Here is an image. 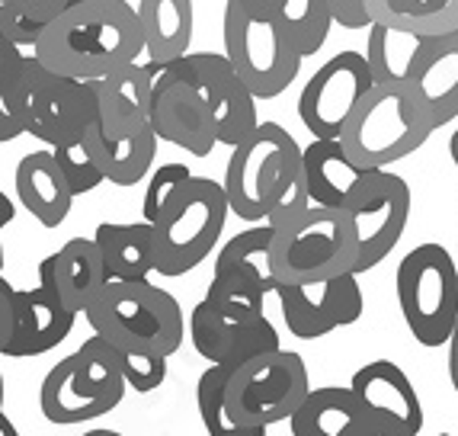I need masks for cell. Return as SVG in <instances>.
Here are the masks:
<instances>
[{
  "mask_svg": "<svg viewBox=\"0 0 458 436\" xmlns=\"http://www.w3.org/2000/svg\"><path fill=\"white\" fill-rule=\"evenodd\" d=\"M16 218V206H13V200H10L7 192L0 190V231L7 228L10 222Z\"/></svg>",
  "mask_w": 458,
  "mask_h": 436,
  "instance_id": "bcb514c9",
  "label": "cell"
},
{
  "mask_svg": "<svg viewBox=\"0 0 458 436\" xmlns=\"http://www.w3.org/2000/svg\"><path fill=\"white\" fill-rule=\"evenodd\" d=\"M311 389L305 360L295 350L273 346L253 353L225 382V411L241 436H267L273 423L289 421Z\"/></svg>",
  "mask_w": 458,
  "mask_h": 436,
  "instance_id": "8992f818",
  "label": "cell"
},
{
  "mask_svg": "<svg viewBox=\"0 0 458 436\" xmlns=\"http://www.w3.org/2000/svg\"><path fill=\"white\" fill-rule=\"evenodd\" d=\"M97 90V125L103 132H125L148 125L151 107V74L145 64L129 62L93 81Z\"/></svg>",
  "mask_w": 458,
  "mask_h": 436,
  "instance_id": "cb8c5ba5",
  "label": "cell"
},
{
  "mask_svg": "<svg viewBox=\"0 0 458 436\" xmlns=\"http://www.w3.org/2000/svg\"><path fill=\"white\" fill-rule=\"evenodd\" d=\"M362 170L366 167L350 161L340 138H314L311 145L301 148V174H305L311 206L344 209Z\"/></svg>",
  "mask_w": 458,
  "mask_h": 436,
  "instance_id": "4316f807",
  "label": "cell"
},
{
  "mask_svg": "<svg viewBox=\"0 0 458 436\" xmlns=\"http://www.w3.org/2000/svg\"><path fill=\"white\" fill-rule=\"evenodd\" d=\"M125 398V379L119 356L99 334L55 363L38 389V411L48 423L74 427L115 411Z\"/></svg>",
  "mask_w": 458,
  "mask_h": 436,
  "instance_id": "5b68a950",
  "label": "cell"
},
{
  "mask_svg": "<svg viewBox=\"0 0 458 436\" xmlns=\"http://www.w3.org/2000/svg\"><path fill=\"white\" fill-rule=\"evenodd\" d=\"M366 30V64L372 84H407L411 64L427 36H413V32L394 30L385 23H369Z\"/></svg>",
  "mask_w": 458,
  "mask_h": 436,
  "instance_id": "1f68e13d",
  "label": "cell"
},
{
  "mask_svg": "<svg viewBox=\"0 0 458 436\" xmlns=\"http://www.w3.org/2000/svg\"><path fill=\"white\" fill-rule=\"evenodd\" d=\"M174 62L180 68V74L206 100L218 145H237L253 125L260 123L257 119V97L237 77V71L231 68L225 52H186L180 58H174Z\"/></svg>",
  "mask_w": 458,
  "mask_h": 436,
  "instance_id": "9a60e30c",
  "label": "cell"
},
{
  "mask_svg": "<svg viewBox=\"0 0 458 436\" xmlns=\"http://www.w3.org/2000/svg\"><path fill=\"white\" fill-rule=\"evenodd\" d=\"M93 123H97V90H93V81L52 74L46 90H42V100H38L26 135L38 138V141H46L52 148L81 135Z\"/></svg>",
  "mask_w": 458,
  "mask_h": 436,
  "instance_id": "7402d4cb",
  "label": "cell"
},
{
  "mask_svg": "<svg viewBox=\"0 0 458 436\" xmlns=\"http://www.w3.org/2000/svg\"><path fill=\"white\" fill-rule=\"evenodd\" d=\"M10 305H13V330L0 353L13 356V360L42 356V353L62 346L74 330V321L81 318L46 286L10 289Z\"/></svg>",
  "mask_w": 458,
  "mask_h": 436,
  "instance_id": "d6986e66",
  "label": "cell"
},
{
  "mask_svg": "<svg viewBox=\"0 0 458 436\" xmlns=\"http://www.w3.org/2000/svg\"><path fill=\"white\" fill-rule=\"evenodd\" d=\"M20 58H23V48L16 46V42H10V38L0 32V77L7 74Z\"/></svg>",
  "mask_w": 458,
  "mask_h": 436,
  "instance_id": "7bdbcfd3",
  "label": "cell"
},
{
  "mask_svg": "<svg viewBox=\"0 0 458 436\" xmlns=\"http://www.w3.org/2000/svg\"><path fill=\"white\" fill-rule=\"evenodd\" d=\"M0 32L10 38V42H16V46H36L38 32H42V23H36V20H30V16L16 13V10H10L7 4H0Z\"/></svg>",
  "mask_w": 458,
  "mask_h": 436,
  "instance_id": "f35d334b",
  "label": "cell"
},
{
  "mask_svg": "<svg viewBox=\"0 0 458 436\" xmlns=\"http://www.w3.org/2000/svg\"><path fill=\"white\" fill-rule=\"evenodd\" d=\"M135 13L141 38H145L148 62L164 64L190 52L192 30H196L192 0H141Z\"/></svg>",
  "mask_w": 458,
  "mask_h": 436,
  "instance_id": "83f0119b",
  "label": "cell"
},
{
  "mask_svg": "<svg viewBox=\"0 0 458 436\" xmlns=\"http://www.w3.org/2000/svg\"><path fill=\"white\" fill-rule=\"evenodd\" d=\"M366 13L372 23L413 36H443L458 30V0H366Z\"/></svg>",
  "mask_w": 458,
  "mask_h": 436,
  "instance_id": "4dcf8cb0",
  "label": "cell"
},
{
  "mask_svg": "<svg viewBox=\"0 0 458 436\" xmlns=\"http://www.w3.org/2000/svg\"><path fill=\"white\" fill-rule=\"evenodd\" d=\"M301 164V148L279 123H257L237 145H231L225 167V200L244 222H263L269 202L285 176Z\"/></svg>",
  "mask_w": 458,
  "mask_h": 436,
  "instance_id": "30bf717a",
  "label": "cell"
},
{
  "mask_svg": "<svg viewBox=\"0 0 458 436\" xmlns=\"http://www.w3.org/2000/svg\"><path fill=\"white\" fill-rule=\"evenodd\" d=\"M411 186L391 167H369L346 196L344 212L356 231V263L352 273L362 276L401 244L411 218Z\"/></svg>",
  "mask_w": 458,
  "mask_h": 436,
  "instance_id": "8fae6325",
  "label": "cell"
},
{
  "mask_svg": "<svg viewBox=\"0 0 458 436\" xmlns=\"http://www.w3.org/2000/svg\"><path fill=\"white\" fill-rule=\"evenodd\" d=\"M84 321L115 350H151L174 356L186 337L180 302L148 279H106L84 308Z\"/></svg>",
  "mask_w": 458,
  "mask_h": 436,
  "instance_id": "7a4b0ae2",
  "label": "cell"
},
{
  "mask_svg": "<svg viewBox=\"0 0 458 436\" xmlns=\"http://www.w3.org/2000/svg\"><path fill=\"white\" fill-rule=\"evenodd\" d=\"M269 241H273V225L267 222H253V228L231 237L215 257L206 295L263 308V299L276 292V276L269 269Z\"/></svg>",
  "mask_w": 458,
  "mask_h": 436,
  "instance_id": "ac0fdd59",
  "label": "cell"
},
{
  "mask_svg": "<svg viewBox=\"0 0 458 436\" xmlns=\"http://www.w3.org/2000/svg\"><path fill=\"white\" fill-rule=\"evenodd\" d=\"M10 289L13 286L0 276V350L10 340V330H13V305H10Z\"/></svg>",
  "mask_w": 458,
  "mask_h": 436,
  "instance_id": "b9f144b4",
  "label": "cell"
},
{
  "mask_svg": "<svg viewBox=\"0 0 458 436\" xmlns=\"http://www.w3.org/2000/svg\"><path fill=\"white\" fill-rule=\"evenodd\" d=\"M369 87H372V74H369L366 55L336 52L305 84L298 97V119L311 132V138H336Z\"/></svg>",
  "mask_w": 458,
  "mask_h": 436,
  "instance_id": "2e32d148",
  "label": "cell"
},
{
  "mask_svg": "<svg viewBox=\"0 0 458 436\" xmlns=\"http://www.w3.org/2000/svg\"><path fill=\"white\" fill-rule=\"evenodd\" d=\"M145 71L151 74L148 119H151L157 141H170L192 158H208L218 138H215V123L199 90L180 74L176 62H148Z\"/></svg>",
  "mask_w": 458,
  "mask_h": 436,
  "instance_id": "7c38bea8",
  "label": "cell"
},
{
  "mask_svg": "<svg viewBox=\"0 0 458 436\" xmlns=\"http://www.w3.org/2000/svg\"><path fill=\"white\" fill-rule=\"evenodd\" d=\"M0 4H7L10 10H16V13H23V16H30V20H36V23L46 26L68 0H0Z\"/></svg>",
  "mask_w": 458,
  "mask_h": 436,
  "instance_id": "60d3db41",
  "label": "cell"
},
{
  "mask_svg": "<svg viewBox=\"0 0 458 436\" xmlns=\"http://www.w3.org/2000/svg\"><path fill=\"white\" fill-rule=\"evenodd\" d=\"M449 154H452V164H455V167H458V132L449 138Z\"/></svg>",
  "mask_w": 458,
  "mask_h": 436,
  "instance_id": "c3c4849f",
  "label": "cell"
},
{
  "mask_svg": "<svg viewBox=\"0 0 458 436\" xmlns=\"http://www.w3.org/2000/svg\"><path fill=\"white\" fill-rule=\"evenodd\" d=\"M279 20H283L289 42L301 58L321 52V46L330 36V26H334L330 0H283Z\"/></svg>",
  "mask_w": 458,
  "mask_h": 436,
  "instance_id": "d6a6232c",
  "label": "cell"
},
{
  "mask_svg": "<svg viewBox=\"0 0 458 436\" xmlns=\"http://www.w3.org/2000/svg\"><path fill=\"white\" fill-rule=\"evenodd\" d=\"M52 71L36 55H23L7 74L0 77V145L16 141L32 125V115L42 100Z\"/></svg>",
  "mask_w": 458,
  "mask_h": 436,
  "instance_id": "f546056e",
  "label": "cell"
},
{
  "mask_svg": "<svg viewBox=\"0 0 458 436\" xmlns=\"http://www.w3.org/2000/svg\"><path fill=\"white\" fill-rule=\"evenodd\" d=\"M106 279H148L154 273L151 222H103L93 231Z\"/></svg>",
  "mask_w": 458,
  "mask_h": 436,
  "instance_id": "f1b7e54d",
  "label": "cell"
},
{
  "mask_svg": "<svg viewBox=\"0 0 458 436\" xmlns=\"http://www.w3.org/2000/svg\"><path fill=\"white\" fill-rule=\"evenodd\" d=\"M330 16L344 30H366L372 23L366 13V0H330Z\"/></svg>",
  "mask_w": 458,
  "mask_h": 436,
  "instance_id": "ab89813d",
  "label": "cell"
},
{
  "mask_svg": "<svg viewBox=\"0 0 458 436\" xmlns=\"http://www.w3.org/2000/svg\"><path fill=\"white\" fill-rule=\"evenodd\" d=\"M407 87L427 109L433 129L458 119V30L423 38L407 74Z\"/></svg>",
  "mask_w": 458,
  "mask_h": 436,
  "instance_id": "ffe728a7",
  "label": "cell"
},
{
  "mask_svg": "<svg viewBox=\"0 0 458 436\" xmlns=\"http://www.w3.org/2000/svg\"><path fill=\"white\" fill-rule=\"evenodd\" d=\"M228 212L222 184L212 176H186L151 222L154 273L186 276L196 269L218 244Z\"/></svg>",
  "mask_w": 458,
  "mask_h": 436,
  "instance_id": "277c9868",
  "label": "cell"
},
{
  "mask_svg": "<svg viewBox=\"0 0 458 436\" xmlns=\"http://www.w3.org/2000/svg\"><path fill=\"white\" fill-rule=\"evenodd\" d=\"M103 283H106V269L93 237H71L38 263V286L55 292L74 314H84Z\"/></svg>",
  "mask_w": 458,
  "mask_h": 436,
  "instance_id": "44dd1931",
  "label": "cell"
},
{
  "mask_svg": "<svg viewBox=\"0 0 458 436\" xmlns=\"http://www.w3.org/2000/svg\"><path fill=\"white\" fill-rule=\"evenodd\" d=\"M350 389L372 417L378 436H417L423 430L420 395L397 363H366L362 369L352 372Z\"/></svg>",
  "mask_w": 458,
  "mask_h": 436,
  "instance_id": "e0dca14e",
  "label": "cell"
},
{
  "mask_svg": "<svg viewBox=\"0 0 458 436\" xmlns=\"http://www.w3.org/2000/svg\"><path fill=\"white\" fill-rule=\"evenodd\" d=\"M237 363L244 360H225V363H208V369L199 375L196 382V407H199V421L206 427V433L212 436H241L237 423L225 411V382L228 375L237 369Z\"/></svg>",
  "mask_w": 458,
  "mask_h": 436,
  "instance_id": "836d02e7",
  "label": "cell"
},
{
  "mask_svg": "<svg viewBox=\"0 0 458 436\" xmlns=\"http://www.w3.org/2000/svg\"><path fill=\"white\" fill-rule=\"evenodd\" d=\"M244 4H250V7H260V10H279V4H283V0H244Z\"/></svg>",
  "mask_w": 458,
  "mask_h": 436,
  "instance_id": "7dc6e473",
  "label": "cell"
},
{
  "mask_svg": "<svg viewBox=\"0 0 458 436\" xmlns=\"http://www.w3.org/2000/svg\"><path fill=\"white\" fill-rule=\"evenodd\" d=\"M276 295L285 328L298 340H318L336 328H350L366 312L356 273H340L318 283H279Z\"/></svg>",
  "mask_w": 458,
  "mask_h": 436,
  "instance_id": "5bb4252c",
  "label": "cell"
},
{
  "mask_svg": "<svg viewBox=\"0 0 458 436\" xmlns=\"http://www.w3.org/2000/svg\"><path fill=\"white\" fill-rule=\"evenodd\" d=\"M356 231L344 209L308 206L273 228L269 269L279 283H318L330 276L352 273Z\"/></svg>",
  "mask_w": 458,
  "mask_h": 436,
  "instance_id": "ba28073f",
  "label": "cell"
},
{
  "mask_svg": "<svg viewBox=\"0 0 458 436\" xmlns=\"http://www.w3.org/2000/svg\"><path fill=\"white\" fill-rule=\"evenodd\" d=\"M397 308L420 346H445L458 321V267L443 244H417L394 273Z\"/></svg>",
  "mask_w": 458,
  "mask_h": 436,
  "instance_id": "9c48e42d",
  "label": "cell"
},
{
  "mask_svg": "<svg viewBox=\"0 0 458 436\" xmlns=\"http://www.w3.org/2000/svg\"><path fill=\"white\" fill-rule=\"evenodd\" d=\"M427 109L407 84H372L346 125L340 129V145L360 167H391L407 154L427 145L433 135Z\"/></svg>",
  "mask_w": 458,
  "mask_h": 436,
  "instance_id": "3957f363",
  "label": "cell"
},
{
  "mask_svg": "<svg viewBox=\"0 0 458 436\" xmlns=\"http://www.w3.org/2000/svg\"><path fill=\"white\" fill-rule=\"evenodd\" d=\"M225 58L257 100H273L292 87L301 71V55L289 42L279 10L225 0Z\"/></svg>",
  "mask_w": 458,
  "mask_h": 436,
  "instance_id": "52a82bcc",
  "label": "cell"
},
{
  "mask_svg": "<svg viewBox=\"0 0 458 436\" xmlns=\"http://www.w3.org/2000/svg\"><path fill=\"white\" fill-rule=\"evenodd\" d=\"M289 430L292 436H378L372 417L350 385L308 389V395L289 414Z\"/></svg>",
  "mask_w": 458,
  "mask_h": 436,
  "instance_id": "603a6c76",
  "label": "cell"
},
{
  "mask_svg": "<svg viewBox=\"0 0 458 436\" xmlns=\"http://www.w3.org/2000/svg\"><path fill=\"white\" fill-rule=\"evenodd\" d=\"M145 38L125 0H68L42 26L32 55L52 74L97 81L119 64L138 62Z\"/></svg>",
  "mask_w": 458,
  "mask_h": 436,
  "instance_id": "6da1fadb",
  "label": "cell"
},
{
  "mask_svg": "<svg viewBox=\"0 0 458 436\" xmlns=\"http://www.w3.org/2000/svg\"><path fill=\"white\" fill-rule=\"evenodd\" d=\"M190 340L199 356L208 363L247 360L253 353L283 346L263 308L234 299H215V295H206L192 308Z\"/></svg>",
  "mask_w": 458,
  "mask_h": 436,
  "instance_id": "4fadbf2b",
  "label": "cell"
},
{
  "mask_svg": "<svg viewBox=\"0 0 458 436\" xmlns=\"http://www.w3.org/2000/svg\"><path fill=\"white\" fill-rule=\"evenodd\" d=\"M4 398H7V389H4V372H0V436H16V423L4 411Z\"/></svg>",
  "mask_w": 458,
  "mask_h": 436,
  "instance_id": "f6af8a7d",
  "label": "cell"
},
{
  "mask_svg": "<svg viewBox=\"0 0 458 436\" xmlns=\"http://www.w3.org/2000/svg\"><path fill=\"white\" fill-rule=\"evenodd\" d=\"M308 206H311V200H308L305 174H301V164H298V167L285 176V184L279 186V192L273 196L267 215H263V222L273 225V228H279V225H285L289 218H295V215Z\"/></svg>",
  "mask_w": 458,
  "mask_h": 436,
  "instance_id": "8d00e7d4",
  "label": "cell"
},
{
  "mask_svg": "<svg viewBox=\"0 0 458 436\" xmlns=\"http://www.w3.org/2000/svg\"><path fill=\"white\" fill-rule=\"evenodd\" d=\"M16 196L42 228H58L71 215L74 192L48 151H32L16 164Z\"/></svg>",
  "mask_w": 458,
  "mask_h": 436,
  "instance_id": "d4e9b609",
  "label": "cell"
},
{
  "mask_svg": "<svg viewBox=\"0 0 458 436\" xmlns=\"http://www.w3.org/2000/svg\"><path fill=\"white\" fill-rule=\"evenodd\" d=\"M115 350V346H113ZM119 356V369H123L125 389H135L141 395L161 389L167 382V360L164 353H151V350H115Z\"/></svg>",
  "mask_w": 458,
  "mask_h": 436,
  "instance_id": "d590c367",
  "label": "cell"
},
{
  "mask_svg": "<svg viewBox=\"0 0 458 436\" xmlns=\"http://www.w3.org/2000/svg\"><path fill=\"white\" fill-rule=\"evenodd\" d=\"M0 269H4V244H0Z\"/></svg>",
  "mask_w": 458,
  "mask_h": 436,
  "instance_id": "681fc988",
  "label": "cell"
},
{
  "mask_svg": "<svg viewBox=\"0 0 458 436\" xmlns=\"http://www.w3.org/2000/svg\"><path fill=\"white\" fill-rule=\"evenodd\" d=\"M190 174H192V170L186 167V164H176V161L161 164V167L154 170L151 180H148L145 200H141V218H145V222H154V218H157V212H161V206L170 200V192L183 184Z\"/></svg>",
  "mask_w": 458,
  "mask_h": 436,
  "instance_id": "74e56055",
  "label": "cell"
},
{
  "mask_svg": "<svg viewBox=\"0 0 458 436\" xmlns=\"http://www.w3.org/2000/svg\"><path fill=\"white\" fill-rule=\"evenodd\" d=\"M455 267H458V244H455Z\"/></svg>",
  "mask_w": 458,
  "mask_h": 436,
  "instance_id": "f907efd6",
  "label": "cell"
},
{
  "mask_svg": "<svg viewBox=\"0 0 458 436\" xmlns=\"http://www.w3.org/2000/svg\"><path fill=\"white\" fill-rule=\"evenodd\" d=\"M90 135L93 154L103 170V180L113 186H135L141 184L154 167L157 158V135H154L151 123L141 129H125V132H103L97 123L87 129Z\"/></svg>",
  "mask_w": 458,
  "mask_h": 436,
  "instance_id": "484cf974",
  "label": "cell"
},
{
  "mask_svg": "<svg viewBox=\"0 0 458 436\" xmlns=\"http://www.w3.org/2000/svg\"><path fill=\"white\" fill-rule=\"evenodd\" d=\"M445 346H449V379H452V389L458 391V321H455V328H452Z\"/></svg>",
  "mask_w": 458,
  "mask_h": 436,
  "instance_id": "ee69618b",
  "label": "cell"
},
{
  "mask_svg": "<svg viewBox=\"0 0 458 436\" xmlns=\"http://www.w3.org/2000/svg\"><path fill=\"white\" fill-rule=\"evenodd\" d=\"M87 129H90V125H87ZM87 129L81 132V135L62 141V145H52V158H55V164H58V170L64 174V180H68L74 200L93 192L99 184H106V180H103V170H99V164H97V154H93Z\"/></svg>",
  "mask_w": 458,
  "mask_h": 436,
  "instance_id": "e575fe53",
  "label": "cell"
}]
</instances>
